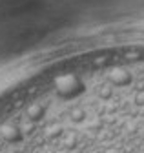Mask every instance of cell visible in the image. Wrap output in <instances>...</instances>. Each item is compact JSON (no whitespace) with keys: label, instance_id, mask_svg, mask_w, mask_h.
<instances>
[{"label":"cell","instance_id":"obj_1","mask_svg":"<svg viewBox=\"0 0 144 153\" xmlns=\"http://www.w3.org/2000/svg\"><path fill=\"white\" fill-rule=\"evenodd\" d=\"M130 51H142V49H130ZM130 51H119V53H111V55H120V53H130ZM111 55H108V56H111Z\"/></svg>","mask_w":144,"mask_h":153}]
</instances>
